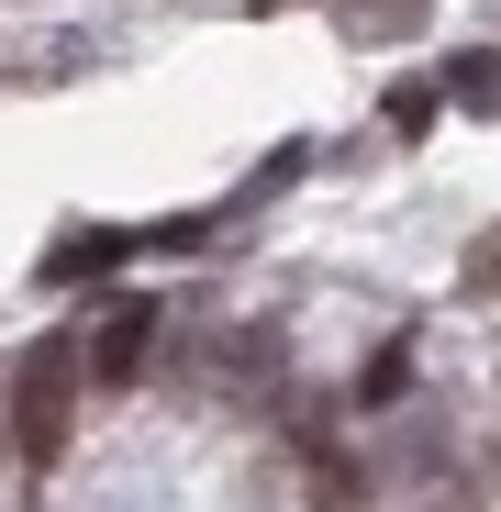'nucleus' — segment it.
<instances>
[{
  "instance_id": "20e7f679",
  "label": "nucleus",
  "mask_w": 501,
  "mask_h": 512,
  "mask_svg": "<svg viewBox=\"0 0 501 512\" xmlns=\"http://www.w3.org/2000/svg\"><path fill=\"white\" fill-rule=\"evenodd\" d=\"M312 512H357V468H346V457L312 468Z\"/></svg>"
},
{
  "instance_id": "f257e3e1",
  "label": "nucleus",
  "mask_w": 501,
  "mask_h": 512,
  "mask_svg": "<svg viewBox=\"0 0 501 512\" xmlns=\"http://www.w3.org/2000/svg\"><path fill=\"white\" fill-rule=\"evenodd\" d=\"M67 390H78L67 346H45V357L23 368V390H12V401H23V412H12V435H23V457H34V468H45V457L67 446Z\"/></svg>"
},
{
  "instance_id": "f03ea898",
  "label": "nucleus",
  "mask_w": 501,
  "mask_h": 512,
  "mask_svg": "<svg viewBox=\"0 0 501 512\" xmlns=\"http://www.w3.org/2000/svg\"><path fill=\"white\" fill-rule=\"evenodd\" d=\"M145 357H156V312H145V301H112V312H101V334H90V357H78V379L134 390V379H145Z\"/></svg>"
},
{
  "instance_id": "39448f33",
  "label": "nucleus",
  "mask_w": 501,
  "mask_h": 512,
  "mask_svg": "<svg viewBox=\"0 0 501 512\" xmlns=\"http://www.w3.org/2000/svg\"><path fill=\"white\" fill-rule=\"evenodd\" d=\"M390 123H401V134H424V123H435V90H412V78H401V90H390Z\"/></svg>"
},
{
  "instance_id": "7ed1b4c3",
  "label": "nucleus",
  "mask_w": 501,
  "mask_h": 512,
  "mask_svg": "<svg viewBox=\"0 0 501 512\" xmlns=\"http://www.w3.org/2000/svg\"><path fill=\"white\" fill-rule=\"evenodd\" d=\"M145 234H123V223H101V234H56L45 245V279L67 290V279H101V268H123V256H134Z\"/></svg>"
}]
</instances>
